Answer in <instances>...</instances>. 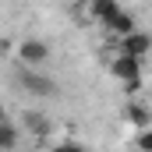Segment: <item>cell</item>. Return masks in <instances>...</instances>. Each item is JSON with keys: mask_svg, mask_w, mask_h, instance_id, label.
Instances as JSON below:
<instances>
[{"mask_svg": "<svg viewBox=\"0 0 152 152\" xmlns=\"http://www.w3.org/2000/svg\"><path fill=\"white\" fill-rule=\"evenodd\" d=\"M18 85L25 88V92H32V96H53L57 92V85L50 81L46 75H39V67H18Z\"/></svg>", "mask_w": 152, "mask_h": 152, "instance_id": "6da1fadb", "label": "cell"}, {"mask_svg": "<svg viewBox=\"0 0 152 152\" xmlns=\"http://www.w3.org/2000/svg\"><path fill=\"white\" fill-rule=\"evenodd\" d=\"M46 57H50V46H46L42 39H21V42H18V60H21L25 67H42Z\"/></svg>", "mask_w": 152, "mask_h": 152, "instance_id": "7a4b0ae2", "label": "cell"}, {"mask_svg": "<svg viewBox=\"0 0 152 152\" xmlns=\"http://www.w3.org/2000/svg\"><path fill=\"white\" fill-rule=\"evenodd\" d=\"M110 75L113 78H138L142 75V57H131V53H117L113 60H110Z\"/></svg>", "mask_w": 152, "mask_h": 152, "instance_id": "3957f363", "label": "cell"}, {"mask_svg": "<svg viewBox=\"0 0 152 152\" xmlns=\"http://www.w3.org/2000/svg\"><path fill=\"white\" fill-rule=\"evenodd\" d=\"M149 50H152V39L145 32H138V28H131L127 36H120V53H131V57H142L145 60Z\"/></svg>", "mask_w": 152, "mask_h": 152, "instance_id": "277c9868", "label": "cell"}, {"mask_svg": "<svg viewBox=\"0 0 152 152\" xmlns=\"http://www.w3.org/2000/svg\"><path fill=\"white\" fill-rule=\"evenodd\" d=\"M103 25L110 28V36H113V39H120V36H127V32L134 28V18H131L124 7H117V11L110 14V18H106V21H103Z\"/></svg>", "mask_w": 152, "mask_h": 152, "instance_id": "5b68a950", "label": "cell"}, {"mask_svg": "<svg viewBox=\"0 0 152 152\" xmlns=\"http://www.w3.org/2000/svg\"><path fill=\"white\" fill-rule=\"evenodd\" d=\"M117 7H120L117 0H88V14H92L96 21H106V18L113 14Z\"/></svg>", "mask_w": 152, "mask_h": 152, "instance_id": "8992f818", "label": "cell"}, {"mask_svg": "<svg viewBox=\"0 0 152 152\" xmlns=\"http://www.w3.org/2000/svg\"><path fill=\"white\" fill-rule=\"evenodd\" d=\"M21 120H25V127H28L32 134H46V131H50V117L36 113V110H28V113L21 117Z\"/></svg>", "mask_w": 152, "mask_h": 152, "instance_id": "52a82bcc", "label": "cell"}, {"mask_svg": "<svg viewBox=\"0 0 152 152\" xmlns=\"http://www.w3.org/2000/svg\"><path fill=\"white\" fill-rule=\"evenodd\" d=\"M124 117H127V120H131V124H138V127H149V110H145V106H138V103H131V106H127V110H124Z\"/></svg>", "mask_w": 152, "mask_h": 152, "instance_id": "ba28073f", "label": "cell"}, {"mask_svg": "<svg viewBox=\"0 0 152 152\" xmlns=\"http://www.w3.org/2000/svg\"><path fill=\"white\" fill-rule=\"evenodd\" d=\"M14 145H18V127L0 120V149H14Z\"/></svg>", "mask_w": 152, "mask_h": 152, "instance_id": "9c48e42d", "label": "cell"}, {"mask_svg": "<svg viewBox=\"0 0 152 152\" xmlns=\"http://www.w3.org/2000/svg\"><path fill=\"white\" fill-rule=\"evenodd\" d=\"M138 145H142V149H152V131H149V127H142V138H138Z\"/></svg>", "mask_w": 152, "mask_h": 152, "instance_id": "30bf717a", "label": "cell"}, {"mask_svg": "<svg viewBox=\"0 0 152 152\" xmlns=\"http://www.w3.org/2000/svg\"><path fill=\"white\" fill-rule=\"evenodd\" d=\"M0 120H7V110H4V106H0Z\"/></svg>", "mask_w": 152, "mask_h": 152, "instance_id": "8fae6325", "label": "cell"}]
</instances>
